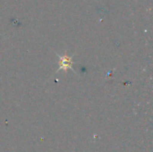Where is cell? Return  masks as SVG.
Wrapping results in <instances>:
<instances>
[{
	"label": "cell",
	"instance_id": "obj_1",
	"mask_svg": "<svg viewBox=\"0 0 153 152\" xmlns=\"http://www.w3.org/2000/svg\"><path fill=\"white\" fill-rule=\"evenodd\" d=\"M56 56L59 57V63H58L59 67H58V69H57L56 72H59L60 70H65H65L71 69L73 72L75 73V70L73 67V57L74 56V55H73L72 56H68L67 55L60 56V55L56 54Z\"/></svg>",
	"mask_w": 153,
	"mask_h": 152
}]
</instances>
